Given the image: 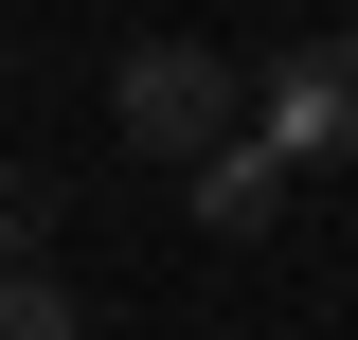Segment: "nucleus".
<instances>
[{
	"instance_id": "obj_1",
	"label": "nucleus",
	"mask_w": 358,
	"mask_h": 340,
	"mask_svg": "<svg viewBox=\"0 0 358 340\" xmlns=\"http://www.w3.org/2000/svg\"><path fill=\"white\" fill-rule=\"evenodd\" d=\"M108 126H126L143 162H215V143L251 126V72H233V54H197V36H143L126 72H108Z\"/></svg>"
},
{
	"instance_id": "obj_2",
	"label": "nucleus",
	"mask_w": 358,
	"mask_h": 340,
	"mask_svg": "<svg viewBox=\"0 0 358 340\" xmlns=\"http://www.w3.org/2000/svg\"><path fill=\"white\" fill-rule=\"evenodd\" d=\"M251 143L268 162H358V36H305L251 72Z\"/></svg>"
},
{
	"instance_id": "obj_3",
	"label": "nucleus",
	"mask_w": 358,
	"mask_h": 340,
	"mask_svg": "<svg viewBox=\"0 0 358 340\" xmlns=\"http://www.w3.org/2000/svg\"><path fill=\"white\" fill-rule=\"evenodd\" d=\"M268 197H287L268 143H215V162H197V215H215V233H268Z\"/></svg>"
},
{
	"instance_id": "obj_4",
	"label": "nucleus",
	"mask_w": 358,
	"mask_h": 340,
	"mask_svg": "<svg viewBox=\"0 0 358 340\" xmlns=\"http://www.w3.org/2000/svg\"><path fill=\"white\" fill-rule=\"evenodd\" d=\"M0 340H72V287H54V269H36V251L0 269Z\"/></svg>"
},
{
	"instance_id": "obj_5",
	"label": "nucleus",
	"mask_w": 358,
	"mask_h": 340,
	"mask_svg": "<svg viewBox=\"0 0 358 340\" xmlns=\"http://www.w3.org/2000/svg\"><path fill=\"white\" fill-rule=\"evenodd\" d=\"M0 269H18V179H0Z\"/></svg>"
}]
</instances>
